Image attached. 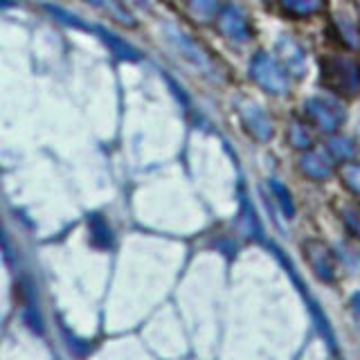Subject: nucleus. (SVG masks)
Here are the masks:
<instances>
[{
	"label": "nucleus",
	"mask_w": 360,
	"mask_h": 360,
	"mask_svg": "<svg viewBox=\"0 0 360 360\" xmlns=\"http://www.w3.org/2000/svg\"><path fill=\"white\" fill-rule=\"evenodd\" d=\"M304 255H307L309 266L313 268V273L318 275L320 279H324V281L333 279L335 264H333V257L329 252V248H326L324 243H320V241L304 243Z\"/></svg>",
	"instance_id": "obj_1"
},
{
	"label": "nucleus",
	"mask_w": 360,
	"mask_h": 360,
	"mask_svg": "<svg viewBox=\"0 0 360 360\" xmlns=\"http://www.w3.org/2000/svg\"><path fill=\"white\" fill-rule=\"evenodd\" d=\"M284 5L302 11V14H311V11H315L322 5V0H284Z\"/></svg>",
	"instance_id": "obj_2"
},
{
	"label": "nucleus",
	"mask_w": 360,
	"mask_h": 360,
	"mask_svg": "<svg viewBox=\"0 0 360 360\" xmlns=\"http://www.w3.org/2000/svg\"><path fill=\"white\" fill-rule=\"evenodd\" d=\"M345 183L349 189H354L356 194H360V165H352L345 169Z\"/></svg>",
	"instance_id": "obj_3"
},
{
	"label": "nucleus",
	"mask_w": 360,
	"mask_h": 360,
	"mask_svg": "<svg viewBox=\"0 0 360 360\" xmlns=\"http://www.w3.org/2000/svg\"><path fill=\"white\" fill-rule=\"evenodd\" d=\"M352 311L356 315V322H358V329H360V292L354 295V300H352Z\"/></svg>",
	"instance_id": "obj_4"
}]
</instances>
